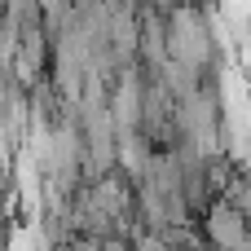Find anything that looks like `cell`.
<instances>
[{
    "instance_id": "6da1fadb",
    "label": "cell",
    "mask_w": 251,
    "mask_h": 251,
    "mask_svg": "<svg viewBox=\"0 0 251 251\" xmlns=\"http://www.w3.org/2000/svg\"><path fill=\"white\" fill-rule=\"evenodd\" d=\"M163 18H168L172 62H185V66L212 75V66L221 62V53H216V40H212L207 13H203V9H190V4H176V9H163Z\"/></svg>"
},
{
    "instance_id": "7a4b0ae2",
    "label": "cell",
    "mask_w": 251,
    "mask_h": 251,
    "mask_svg": "<svg viewBox=\"0 0 251 251\" xmlns=\"http://www.w3.org/2000/svg\"><path fill=\"white\" fill-rule=\"evenodd\" d=\"M199 229H203V238H207L212 251H247V238H251L247 216H243L229 199H216V203L199 216Z\"/></svg>"
},
{
    "instance_id": "3957f363",
    "label": "cell",
    "mask_w": 251,
    "mask_h": 251,
    "mask_svg": "<svg viewBox=\"0 0 251 251\" xmlns=\"http://www.w3.org/2000/svg\"><path fill=\"white\" fill-rule=\"evenodd\" d=\"M132 251H172V247H168V238H159V234H146V229H141V234L132 238Z\"/></svg>"
}]
</instances>
